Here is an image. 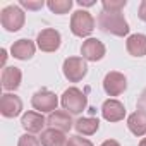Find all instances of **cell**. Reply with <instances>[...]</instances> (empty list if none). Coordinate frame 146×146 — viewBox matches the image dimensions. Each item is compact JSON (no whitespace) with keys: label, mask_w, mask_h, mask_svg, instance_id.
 Segmentation results:
<instances>
[{"label":"cell","mask_w":146,"mask_h":146,"mask_svg":"<svg viewBox=\"0 0 146 146\" xmlns=\"http://www.w3.org/2000/svg\"><path fill=\"white\" fill-rule=\"evenodd\" d=\"M98 28L103 33L113 35V36H125L129 35V24L122 12H102L98 16Z\"/></svg>","instance_id":"cell-1"},{"label":"cell","mask_w":146,"mask_h":146,"mask_svg":"<svg viewBox=\"0 0 146 146\" xmlns=\"http://www.w3.org/2000/svg\"><path fill=\"white\" fill-rule=\"evenodd\" d=\"M60 103H62V107H64L65 112L78 115V113H83V112L86 110V107H88V98H86V95H84L79 88L70 86V88H67V90L64 91Z\"/></svg>","instance_id":"cell-2"},{"label":"cell","mask_w":146,"mask_h":146,"mask_svg":"<svg viewBox=\"0 0 146 146\" xmlns=\"http://www.w3.org/2000/svg\"><path fill=\"white\" fill-rule=\"evenodd\" d=\"M95 29V19L88 11H76L70 17V31L74 36H90Z\"/></svg>","instance_id":"cell-3"},{"label":"cell","mask_w":146,"mask_h":146,"mask_svg":"<svg viewBox=\"0 0 146 146\" xmlns=\"http://www.w3.org/2000/svg\"><path fill=\"white\" fill-rule=\"evenodd\" d=\"M24 21H26V16L23 9L17 5H7L0 12V23H2L5 31H11V33L19 31L24 26Z\"/></svg>","instance_id":"cell-4"},{"label":"cell","mask_w":146,"mask_h":146,"mask_svg":"<svg viewBox=\"0 0 146 146\" xmlns=\"http://www.w3.org/2000/svg\"><path fill=\"white\" fill-rule=\"evenodd\" d=\"M62 70H64V76L69 79V83H79L86 76L88 65L83 57H69L64 60Z\"/></svg>","instance_id":"cell-5"},{"label":"cell","mask_w":146,"mask_h":146,"mask_svg":"<svg viewBox=\"0 0 146 146\" xmlns=\"http://www.w3.org/2000/svg\"><path fill=\"white\" fill-rule=\"evenodd\" d=\"M31 105H33V108L38 110L40 113H43V112L52 113V112L57 110L58 100H57L55 93H52L50 90H40V91H36V93L33 95Z\"/></svg>","instance_id":"cell-6"},{"label":"cell","mask_w":146,"mask_h":146,"mask_svg":"<svg viewBox=\"0 0 146 146\" xmlns=\"http://www.w3.org/2000/svg\"><path fill=\"white\" fill-rule=\"evenodd\" d=\"M125 88H127V79L122 72L112 70L103 79V90L108 96H119L125 91Z\"/></svg>","instance_id":"cell-7"},{"label":"cell","mask_w":146,"mask_h":146,"mask_svg":"<svg viewBox=\"0 0 146 146\" xmlns=\"http://www.w3.org/2000/svg\"><path fill=\"white\" fill-rule=\"evenodd\" d=\"M60 41H62L60 33H58L57 29H52V28H46V29L40 31V33H38V38H36L38 48H40L41 52H46V53L57 52L58 46H60Z\"/></svg>","instance_id":"cell-8"},{"label":"cell","mask_w":146,"mask_h":146,"mask_svg":"<svg viewBox=\"0 0 146 146\" xmlns=\"http://www.w3.org/2000/svg\"><path fill=\"white\" fill-rule=\"evenodd\" d=\"M23 110V100L14 93H5L0 98V113L7 119H14Z\"/></svg>","instance_id":"cell-9"},{"label":"cell","mask_w":146,"mask_h":146,"mask_svg":"<svg viewBox=\"0 0 146 146\" xmlns=\"http://www.w3.org/2000/svg\"><path fill=\"white\" fill-rule=\"evenodd\" d=\"M105 52H107L105 45L96 38H88L81 45V55H83L84 60H90V62L102 60L105 57Z\"/></svg>","instance_id":"cell-10"},{"label":"cell","mask_w":146,"mask_h":146,"mask_svg":"<svg viewBox=\"0 0 146 146\" xmlns=\"http://www.w3.org/2000/svg\"><path fill=\"white\" fill-rule=\"evenodd\" d=\"M46 125H50L52 129H57V131H62V132H69L74 125L72 122V117L69 112L65 110H55L48 115L46 119Z\"/></svg>","instance_id":"cell-11"},{"label":"cell","mask_w":146,"mask_h":146,"mask_svg":"<svg viewBox=\"0 0 146 146\" xmlns=\"http://www.w3.org/2000/svg\"><path fill=\"white\" fill-rule=\"evenodd\" d=\"M21 125L28 131V134L43 132V127L46 125V119L40 112H26L21 119Z\"/></svg>","instance_id":"cell-12"},{"label":"cell","mask_w":146,"mask_h":146,"mask_svg":"<svg viewBox=\"0 0 146 146\" xmlns=\"http://www.w3.org/2000/svg\"><path fill=\"white\" fill-rule=\"evenodd\" d=\"M102 115L108 122H119L125 117V107L119 100H107L102 105Z\"/></svg>","instance_id":"cell-13"},{"label":"cell","mask_w":146,"mask_h":146,"mask_svg":"<svg viewBox=\"0 0 146 146\" xmlns=\"http://www.w3.org/2000/svg\"><path fill=\"white\" fill-rule=\"evenodd\" d=\"M35 52H36L35 43H33L31 40H26V38L14 41L12 46H11V53H12V57L17 58V60H29V58L35 55Z\"/></svg>","instance_id":"cell-14"},{"label":"cell","mask_w":146,"mask_h":146,"mask_svg":"<svg viewBox=\"0 0 146 146\" xmlns=\"http://www.w3.org/2000/svg\"><path fill=\"white\" fill-rule=\"evenodd\" d=\"M23 72L19 67H4L2 70V88L7 91H14L21 86Z\"/></svg>","instance_id":"cell-15"},{"label":"cell","mask_w":146,"mask_h":146,"mask_svg":"<svg viewBox=\"0 0 146 146\" xmlns=\"http://www.w3.org/2000/svg\"><path fill=\"white\" fill-rule=\"evenodd\" d=\"M127 127L134 136H137V137L144 136L146 134V112L136 110L134 113H131L127 119Z\"/></svg>","instance_id":"cell-16"},{"label":"cell","mask_w":146,"mask_h":146,"mask_svg":"<svg viewBox=\"0 0 146 146\" xmlns=\"http://www.w3.org/2000/svg\"><path fill=\"white\" fill-rule=\"evenodd\" d=\"M125 48L132 57L146 55V35H141V33L131 35L125 41Z\"/></svg>","instance_id":"cell-17"},{"label":"cell","mask_w":146,"mask_h":146,"mask_svg":"<svg viewBox=\"0 0 146 146\" xmlns=\"http://www.w3.org/2000/svg\"><path fill=\"white\" fill-rule=\"evenodd\" d=\"M40 141H41V146H65L67 137H65V132L48 127L41 132Z\"/></svg>","instance_id":"cell-18"},{"label":"cell","mask_w":146,"mask_h":146,"mask_svg":"<svg viewBox=\"0 0 146 146\" xmlns=\"http://www.w3.org/2000/svg\"><path fill=\"white\" fill-rule=\"evenodd\" d=\"M74 127H76V131H78L79 134H83V136H91V134H95V132L98 131L100 120L95 119V117H81V119H78V120L74 122Z\"/></svg>","instance_id":"cell-19"},{"label":"cell","mask_w":146,"mask_h":146,"mask_svg":"<svg viewBox=\"0 0 146 146\" xmlns=\"http://www.w3.org/2000/svg\"><path fill=\"white\" fill-rule=\"evenodd\" d=\"M46 5L52 12L62 16V14H67L72 9V0H48Z\"/></svg>","instance_id":"cell-20"},{"label":"cell","mask_w":146,"mask_h":146,"mask_svg":"<svg viewBox=\"0 0 146 146\" xmlns=\"http://www.w3.org/2000/svg\"><path fill=\"white\" fill-rule=\"evenodd\" d=\"M125 5H127L125 0H103L102 2V7L105 12H120Z\"/></svg>","instance_id":"cell-21"},{"label":"cell","mask_w":146,"mask_h":146,"mask_svg":"<svg viewBox=\"0 0 146 146\" xmlns=\"http://www.w3.org/2000/svg\"><path fill=\"white\" fill-rule=\"evenodd\" d=\"M17 146H41V141L36 136H33V134H23L19 137Z\"/></svg>","instance_id":"cell-22"},{"label":"cell","mask_w":146,"mask_h":146,"mask_svg":"<svg viewBox=\"0 0 146 146\" xmlns=\"http://www.w3.org/2000/svg\"><path fill=\"white\" fill-rule=\"evenodd\" d=\"M65 146H93V143L86 137H81V136H69Z\"/></svg>","instance_id":"cell-23"},{"label":"cell","mask_w":146,"mask_h":146,"mask_svg":"<svg viewBox=\"0 0 146 146\" xmlns=\"http://www.w3.org/2000/svg\"><path fill=\"white\" fill-rule=\"evenodd\" d=\"M21 5L26 7L28 11H38V9H41L45 5V2L43 0H36V2H31V0H21Z\"/></svg>","instance_id":"cell-24"},{"label":"cell","mask_w":146,"mask_h":146,"mask_svg":"<svg viewBox=\"0 0 146 146\" xmlns=\"http://www.w3.org/2000/svg\"><path fill=\"white\" fill-rule=\"evenodd\" d=\"M137 110L146 112V90L141 93V96H139V100H137Z\"/></svg>","instance_id":"cell-25"},{"label":"cell","mask_w":146,"mask_h":146,"mask_svg":"<svg viewBox=\"0 0 146 146\" xmlns=\"http://www.w3.org/2000/svg\"><path fill=\"white\" fill-rule=\"evenodd\" d=\"M137 16H139V19H141V21H144V23H146V0H143V2L139 4Z\"/></svg>","instance_id":"cell-26"},{"label":"cell","mask_w":146,"mask_h":146,"mask_svg":"<svg viewBox=\"0 0 146 146\" xmlns=\"http://www.w3.org/2000/svg\"><path fill=\"white\" fill-rule=\"evenodd\" d=\"M100 146H120V144H119L115 139H107V141H103Z\"/></svg>","instance_id":"cell-27"},{"label":"cell","mask_w":146,"mask_h":146,"mask_svg":"<svg viewBox=\"0 0 146 146\" xmlns=\"http://www.w3.org/2000/svg\"><path fill=\"white\" fill-rule=\"evenodd\" d=\"M81 7H91V5H95V2H83V0H79L78 2Z\"/></svg>","instance_id":"cell-28"},{"label":"cell","mask_w":146,"mask_h":146,"mask_svg":"<svg viewBox=\"0 0 146 146\" xmlns=\"http://www.w3.org/2000/svg\"><path fill=\"white\" fill-rule=\"evenodd\" d=\"M5 60H7V52H5V48H2V65L5 64Z\"/></svg>","instance_id":"cell-29"},{"label":"cell","mask_w":146,"mask_h":146,"mask_svg":"<svg viewBox=\"0 0 146 146\" xmlns=\"http://www.w3.org/2000/svg\"><path fill=\"white\" fill-rule=\"evenodd\" d=\"M139 146H146V137H143V139H141V143H139Z\"/></svg>","instance_id":"cell-30"}]
</instances>
